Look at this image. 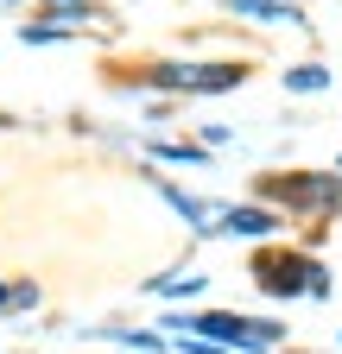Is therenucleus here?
Masks as SVG:
<instances>
[{"label": "nucleus", "mask_w": 342, "mask_h": 354, "mask_svg": "<svg viewBox=\"0 0 342 354\" xmlns=\"http://www.w3.org/2000/svg\"><path fill=\"white\" fill-rule=\"evenodd\" d=\"M159 335H203L228 354H273L285 348V323H267V317H241V310H165Z\"/></svg>", "instance_id": "nucleus-1"}, {"label": "nucleus", "mask_w": 342, "mask_h": 354, "mask_svg": "<svg viewBox=\"0 0 342 354\" xmlns=\"http://www.w3.org/2000/svg\"><path fill=\"white\" fill-rule=\"evenodd\" d=\"M260 203L279 215H336L342 209V177L336 171H279L260 184Z\"/></svg>", "instance_id": "nucleus-2"}, {"label": "nucleus", "mask_w": 342, "mask_h": 354, "mask_svg": "<svg viewBox=\"0 0 342 354\" xmlns=\"http://www.w3.org/2000/svg\"><path fill=\"white\" fill-rule=\"evenodd\" d=\"M253 285H260L267 297H279V304H291V297H330L336 285H330V266L323 259H311V253H260L253 259Z\"/></svg>", "instance_id": "nucleus-3"}, {"label": "nucleus", "mask_w": 342, "mask_h": 354, "mask_svg": "<svg viewBox=\"0 0 342 354\" xmlns=\"http://www.w3.org/2000/svg\"><path fill=\"white\" fill-rule=\"evenodd\" d=\"M241 64H152V88H171V95H222V88H241Z\"/></svg>", "instance_id": "nucleus-4"}, {"label": "nucleus", "mask_w": 342, "mask_h": 354, "mask_svg": "<svg viewBox=\"0 0 342 354\" xmlns=\"http://www.w3.org/2000/svg\"><path fill=\"white\" fill-rule=\"evenodd\" d=\"M152 190L165 196V209H171V215H184V228H190V234H203V241H222V209H228V203L190 196V190H178V184H165V177H152Z\"/></svg>", "instance_id": "nucleus-5"}, {"label": "nucleus", "mask_w": 342, "mask_h": 354, "mask_svg": "<svg viewBox=\"0 0 342 354\" xmlns=\"http://www.w3.org/2000/svg\"><path fill=\"white\" fill-rule=\"evenodd\" d=\"M279 228H285V215L267 209V203H228L222 209V234L228 241H273Z\"/></svg>", "instance_id": "nucleus-6"}, {"label": "nucleus", "mask_w": 342, "mask_h": 354, "mask_svg": "<svg viewBox=\"0 0 342 354\" xmlns=\"http://www.w3.org/2000/svg\"><path fill=\"white\" fill-rule=\"evenodd\" d=\"M203 291H209V272H197V266H171V272L146 279V297H159V304H190Z\"/></svg>", "instance_id": "nucleus-7"}, {"label": "nucleus", "mask_w": 342, "mask_h": 354, "mask_svg": "<svg viewBox=\"0 0 342 354\" xmlns=\"http://www.w3.org/2000/svg\"><path fill=\"white\" fill-rule=\"evenodd\" d=\"M96 342H114V348H134V354H165L171 342L159 335V329H127V323H102L96 329Z\"/></svg>", "instance_id": "nucleus-8"}, {"label": "nucleus", "mask_w": 342, "mask_h": 354, "mask_svg": "<svg viewBox=\"0 0 342 354\" xmlns=\"http://www.w3.org/2000/svg\"><path fill=\"white\" fill-rule=\"evenodd\" d=\"M235 13H247V19H267V26H305V13L291 7V0H228Z\"/></svg>", "instance_id": "nucleus-9"}, {"label": "nucleus", "mask_w": 342, "mask_h": 354, "mask_svg": "<svg viewBox=\"0 0 342 354\" xmlns=\"http://www.w3.org/2000/svg\"><path fill=\"white\" fill-rule=\"evenodd\" d=\"M285 88H291V95H323V88H330V70L323 64H298V70H285Z\"/></svg>", "instance_id": "nucleus-10"}, {"label": "nucleus", "mask_w": 342, "mask_h": 354, "mask_svg": "<svg viewBox=\"0 0 342 354\" xmlns=\"http://www.w3.org/2000/svg\"><path fill=\"white\" fill-rule=\"evenodd\" d=\"M146 152H152L159 165H209V152H203V146H178V140H152Z\"/></svg>", "instance_id": "nucleus-11"}, {"label": "nucleus", "mask_w": 342, "mask_h": 354, "mask_svg": "<svg viewBox=\"0 0 342 354\" xmlns=\"http://www.w3.org/2000/svg\"><path fill=\"white\" fill-rule=\"evenodd\" d=\"M171 348H178V354H228V348H216V342H203V335H171Z\"/></svg>", "instance_id": "nucleus-12"}, {"label": "nucleus", "mask_w": 342, "mask_h": 354, "mask_svg": "<svg viewBox=\"0 0 342 354\" xmlns=\"http://www.w3.org/2000/svg\"><path fill=\"white\" fill-rule=\"evenodd\" d=\"M13 310H38V285H32V279L13 285Z\"/></svg>", "instance_id": "nucleus-13"}, {"label": "nucleus", "mask_w": 342, "mask_h": 354, "mask_svg": "<svg viewBox=\"0 0 342 354\" xmlns=\"http://www.w3.org/2000/svg\"><path fill=\"white\" fill-rule=\"evenodd\" d=\"M45 7H57L64 19H89V7H82V0H45Z\"/></svg>", "instance_id": "nucleus-14"}, {"label": "nucleus", "mask_w": 342, "mask_h": 354, "mask_svg": "<svg viewBox=\"0 0 342 354\" xmlns=\"http://www.w3.org/2000/svg\"><path fill=\"white\" fill-rule=\"evenodd\" d=\"M13 310V279H0V317Z\"/></svg>", "instance_id": "nucleus-15"}, {"label": "nucleus", "mask_w": 342, "mask_h": 354, "mask_svg": "<svg viewBox=\"0 0 342 354\" xmlns=\"http://www.w3.org/2000/svg\"><path fill=\"white\" fill-rule=\"evenodd\" d=\"M336 171H342V158H336Z\"/></svg>", "instance_id": "nucleus-16"}, {"label": "nucleus", "mask_w": 342, "mask_h": 354, "mask_svg": "<svg viewBox=\"0 0 342 354\" xmlns=\"http://www.w3.org/2000/svg\"><path fill=\"white\" fill-rule=\"evenodd\" d=\"M336 342H342V335H336Z\"/></svg>", "instance_id": "nucleus-17"}]
</instances>
